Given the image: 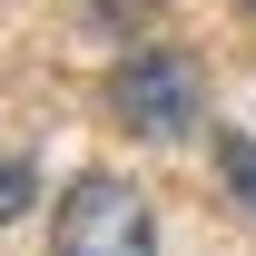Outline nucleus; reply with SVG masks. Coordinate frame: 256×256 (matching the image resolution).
<instances>
[{
  "label": "nucleus",
  "instance_id": "nucleus-2",
  "mask_svg": "<svg viewBox=\"0 0 256 256\" xmlns=\"http://www.w3.org/2000/svg\"><path fill=\"white\" fill-rule=\"evenodd\" d=\"M60 256H158V217L128 178H79L60 197Z\"/></svg>",
  "mask_w": 256,
  "mask_h": 256
},
{
  "label": "nucleus",
  "instance_id": "nucleus-1",
  "mask_svg": "<svg viewBox=\"0 0 256 256\" xmlns=\"http://www.w3.org/2000/svg\"><path fill=\"white\" fill-rule=\"evenodd\" d=\"M108 108H118V128H138V138H188L197 108H207L197 60H188V50H138V60H118Z\"/></svg>",
  "mask_w": 256,
  "mask_h": 256
},
{
  "label": "nucleus",
  "instance_id": "nucleus-4",
  "mask_svg": "<svg viewBox=\"0 0 256 256\" xmlns=\"http://www.w3.org/2000/svg\"><path fill=\"white\" fill-rule=\"evenodd\" d=\"M20 207H30V168H20V158H0V226L20 217Z\"/></svg>",
  "mask_w": 256,
  "mask_h": 256
},
{
  "label": "nucleus",
  "instance_id": "nucleus-3",
  "mask_svg": "<svg viewBox=\"0 0 256 256\" xmlns=\"http://www.w3.org/2000/svg\"><path fill=\"white\" fill-rule=\"evenodd\" d=\"M217 168H226V197L256 217V138H226V148H217Z\"/></svg>",
  "mask_w": 256,
  "mask_h": 256
}]
</instances>
